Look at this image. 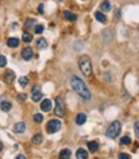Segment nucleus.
<instances>
[{"label": "nucleus", "instance_id": "393cba45", "mask_svg": "<svg viewBox=\"0 0 139 159\" xmlns=\"http://www.w3.org/2000/svg\"><path fill=\"white\" fill-rule=\"evenodd\" d=\"M33 120H35V122H37V123H41L44 121V116L41 113H36L33 116Z\"/></svg>", "mask_w": 139, "mask_h": 159}, {"label": "nucleus", "instance_id": "412c9836", "mask_svg": "<svg viewBox=\"0 0 139 159\" xmlns=\"http://www.w3.org/2000/svg\"><path fill=\"white\" fill-rule=\"evenodd\" d=\"M95 17H96L97 21L101 22V23H105V22H106V17L102 14L101 12H96V13H95Z\"/></svg>", "mask_w": 139, "mask_h": 159}, {"label": "nucleus", "instance_id": "473e14b6", "mask_svg": "<svg viewBox=\"0 0 139 159\" xmlns=\"http://www.w3.org/2000/svg\"><path fill=\"white\" fill-rule=\"evenodd\" d=\"M15 159H26V157H24V155H22V154H19V155H18V157L15 158Z\"/></svg>", "mask_w": 139, "mask_h": 159}, {"label": "nucleus", "instance_id": "2eb2a0df", "mask_svg": "<svg viewBox=\"0 0 139 159\" xmlns=\"http://www.w3.org/2000/svg\"><path fill=\"white\" fill-rule=\"evenodd\" d=\"M70 155H72V151H70V149H63V150L60 151L59 157H60V159H69Z\"/></svg>", "mask_w": 139, "mask_h": 159}, {"label": "nucleus", "instance_id": "0eeeda50", "mask_svg": "<svg viewBox=\"0 0 139 159\" xmlns=\"http://www.w3.org/2000/svg\"><path fill=\"white\" fill-rule=\"evenodd\" d=\"M22 57H23L26 61H28V60H31L33 57V51H32L31 47H24L22 50Z\"/></svg>", "mask_w": 139, "mask_h": 159}, {"label": "nucleus", "instance_id": "f257e3e1", "mask_svg": "<svg viewBox=\"0 0 139 159\" xmlns=\"http://www.w3.org/2000/svg\"><path fill=\"white\" fill-rule=\"evenodd\" d=\"M70 85H72V88L74 89V92H75L84 102H88L91 99V92H89V89L87 88L86 83L80 78H78V76H73V78L70 79Z\"/></svg>", "mask_w": 139, "mask_h": 159}, {"label": "nucleus", "instance_id": "f03ea898", "mask_svg": "<svg viewBox=\"0 0 139 159\" xmlns=\"http://www.w3.org/2000/svg\"><path fill=\"white\" fill-rule=\"evenodd\" d=\"M78 65H79V69L83 75L89 76L92 74V62H91V59L87 55H82L79 57Z\"/></svg>", "mask_w": 139, "mask_h": 159}, {"label": "nucleus", "instance_id": "2f4dec72", "mask_svg": "<svg viewBox=\"0 0 139 159\" xmlns=\"http://www.w3.org/2000/svg\"><path fill=\"white\" fill-rule=\"evenodd\" d=\"M38 12H40V13H44V5H42V4L38 5Z\"/></svg>", "mask_w": 139, "mask_h": 159}, {"label": "nucleus", "instance_id": "a211bd4d", "mask_svg": "<svg viewBox=\"0 0 139 159\" xmlns=\"http://www.w3.org/2000/svg\"><path fill=\"white\" fill-rule=\"evenodd\" d=\"M0 108H1V111H4V112H8L12 108V103H9V102H1Z\"/></svg>", "mask_w": 139, "mask_h": 159}, {"label": "nucleus", "instance_id": "9b49d317", "mask_svg": "<svg viewBox=\"0 0 139 159\" xmlns=\"http://www.w3.org/2000/svg\"><path fill=\"white\" fill-rule=\"evenodd\" d=\"M75 157H77V159H88V153H87L84 149L79 148L75 153Z\"/></svg>", "mask_w": 139, "mask_h": 159}, {"label": "nucleus", "instance_id": "c85d7f7f", "mask_svg": "<svg viewBox=\"0 0 139 159\" xmlns=\"http://www.w3.org/2000/svg\"><path fill=\"white\" fill-rule=\"evenodd\" d=\"M134 131H135V136L139 139V122L134 123Z\"/></svg>", "mask_w": 139, "mask_h": 159}, {"label": "nucleus", "instance_id": "a878e982", "mask_svg": "<svg viewBox=\"0 0 139 159\" xmlns=\"http://www.w3.org/2000/svg\"><path fill=\"white\" fill-rule=\"evenodd\" d=\"M120 143H121L122 145H129L131 143V139L129 138V136H122L121 140H120Z\"/></svg>", "mask_w": 139, "mask_h": 159}, {"label": "nucleus", "instance_id": "cd10ccee", "mask_svg": "<svg viewBox=\"0 0 139 159\" xmlns=\"http://www.w3.org/2000/svg\"><path fill=\"white\" fill-rule=\"evenodd\" d=\"M35 32H36L37 34H41L44 32V25H36V27H35Z\"/></svg>", "mask_w": 139, "mask_h": 159}, {"label": "nucleus", "instance_id": "4be33fe9", "mask_svg": "<svg viewBox=\"0 0 139 159\" xmlns=\"http://www.w3.org/2000/svg\"><path fill=\"white\" fill-rule=\"evenodd\" d=\"M24 27L26 28H33V27H36V21H35V19H27Z\"/></svg>", "mask_w": 139, "mask_h": 159}, {"label": "nucleus", "instance_id": "423d86ee", "mask_svg": "<svg viewBox=\"0 0 139 159\" xmlns=\"http://www.w3.org/2000/svg\"><path fill=\"white\" fill-rule=\"evenodd\" d=\"M41 98H42V92H41V89L38 85H35V87L32 88V101L40 102Z\"/></svg>", "mask_w": 139, "mask_h": 159}, {"label": "nucleus", "instance_id": "f3484780", "mask_svg": "<svg viewBox=\"0 0 139 159\" xmlns=\"http://www.w3.org/2000/svg\"><path fill=\"white\" fill-rule=\"evenodd\" d=\"M64 15H65V18L68 19V21H70V22L77 21V15H75V14H73V13H72V12H69V10H66L65 13H64Z\"/></svg>", "mask_w": 139, "mask_h": 159}, {"label": "nucleus", "instance_id": "72a5a7b5", "mask_svg": "<svg viewBox=\"0 0 139 159\" xmlns=\"http://www.w3.org/2000/svg\"><path fill=\"white\" fill-rule=\"evenodd\" d=\"M1 150H3V143L0 141V151H1Z\"/></svg>", "mask_w": 139, "mask_h": 159}, {"label": "nucleus", "instance_id": "39448f33", "mask_svg": "<svg viewBox=\"0 0 139 159\" xmlns=\"http://www.w3.org/2000/svg\"><path fill=\"white\" fill-rule=\"evenodd\" d=\"M46 129H47L48 134H55L61 129V122L59 120H51V121H48L47 122Z\"/></svg>", "mask_w": 139, "mask_h": 159}, {"label": "nucleus", "instance_id": "4468645a", "mask_svg": "<svg viewBox=\"0 0 139 159\" xmlns=\"http://www.w3.org/2000/svg\"><path fill=\"white\" fill-rule=\"evenodd\" d=\"M86 121H87V116L84 113L77 114V117H75V123H77V125H83Z\"/></svg>", "mask_w": 139, "mask_h": 159}, {"label": "nucleus", "instance_id": "c756f323", "mask_svg": "<svg viewBox=\"0 0 139 159\" xmlns=\"http://www.w3.org/2000/svg\"><path fill=\"white\" fill-rule=\"evenodd\" d=\"M119 159H131V158L127 153H120V154H119Z\"/></svg>", "mask_w": 139, "mask_h": 159}, {"label": "nucleus", "instance_id": "7ed1b4c3", "mask_svg": "<svg viewBox=\"0 0 139 159\" xmlns=\"http://www.w3.org/2000/svg\"><path fill=\"white\" fill-rule=\"evenodd\" d=\"M120 131H121V123L119 122V121H114V122L110 123L107 131H106V135H107V138H110V139H115V138H118Z\"/></svg>", "mask_w": 139, "mask_h": 159}, {"label": "nucleus", "instance_id": "b1692460", "mask_svg": "<svg viewBox=\"0 0 139 159\" xmlns=\"http://www.w3.org/2000/svg\"><path fill=\"white\" fill-rule=\"evenodd\" d=\"M22 40L24 41V42H31L32 41V34H30V33H27V32H24L23 33V36H22Z\"/></svg>", "mask_w": 139, "mask_h": 159}, {"label": "nucleus", "instance_id": "1a4fd4ad", "mask_svg": "<svg viewBox=\"0 0 139 159\" xmlns=\"http://www.w3.org/2000/svg\"><path fill=\"white\" fill-rule=\"evenodd\" d=\"M51 108H53V103H51L50 99H44L41 102V110H42L44 112H48Z\"/></svg>", "mask_w": 139, "mask_h": 159}, {"label": "nucleus", "instance_id": "5701e85b", "mask_svg": "<svg viewBox=\"0 0 139 159\" xmlns=\"http://www.w3.org/2000/svg\"><path fill=\"white\" fill-rule=\"evenodd\" d=\"M19 85H21V87H27L28 85V78L27 76H22V78H19Z\"/></svg>", "mask_w": 139, "mask_h": 159}, {"label": "nucleus", "instance_id": "ddd939ff", "mask_svg": "<svg viewBox=\"0 0 139 159\" xmlns=\"http://www.w3.org/2000/svg\"><path fill=\"white\" fill-rule=\"evenodd\" d=\"M14 131L17 134H22L26 131V123L24 122H18L14 125Z\"/></svg>", "mask_w": 139, "mask_h": 159}, {"label": "nucleus", "instance_id": "dca6fc26", "mask_svg": "<svg viewBox=\"0 0 139 159\" xmlns=\"http://www.w3.org/2000/svg\"><path fill=\"white\" fill-rule=\"evenodd\" d=\"M88 149H89V151L96 153L97 150H98V143L97 141H89L88 143Z\"/></svg>", "mask_w": 139, "mask_h": 159}, {"label": "nucleus", "instance_id": "aec40b11", "mask_svg": "<svg viewBox=\"0 0 139 159\" xmlns=\"http://www.w3.org/2000/svg\"><path fill=\"white\" fill-rule=\"evenodd\" d=\"M37 47H38V49H41V50L46 49V47H47V41L45 40V38H40V40L37 41Z\"/></svg>", "mask_w": 139, "mask_h": 159}, {"label": "nucleus", "instance_id": "20e7f679", "mask_svg": "<svg viewBox=\"0 0 139 159\" xmlns=\"http://www.w3.org/2000/svg\"><path fill=\"white\" fill-rule=\"evenodd\" d=\"M55 114L57 117H64L65 114V104L60 97H56L55 99Z\"/></svg>", "mask_w": 139, "mask_h": 159}, {"label": "nucleus", "instance_id": "6e6552de", "mask_svg": "<svg viewBox=\"0 0 139 159\" xmlns=\"http://www.w3.org/2000/svg\"><path fill=\"white\" fill-rule=\"evenodd\" d=\"M14 79H15L14 71H12V70H6V73L4 75V82L6 83V84H12V83L14 82Z\"/></svg>", "mask_w": 139, "mask_h": 159}, {"label": "nucleus", "instance_id": "bb28decb", "mask_svg": "<svg viewBox=\"0 0 139 159\" xmlns=\"http://www.w3.org/2000/svg\"><path fill=\"white\" fill-rule=\"evenodd\" d=\"M5 65H6V59H5V56L0 55V68H4Z\"/></svg>", "mask_w": 139, "mask_h": 159}, {"label": "nucleus", "instance_id": "6ab92c4d", "mask_svg": "<svg viewBox=\"0 0 139 159\" xmlns=\"http://www.w3.org/2000/svg\"><path fill=\"white\" fill-rule=\"evenodd\" d=\"M32 143L36 145L41 144V143H42V135H41V134H36V135L32 138Z\"/></svg>", "mask_w": 139, "mask_h": 159}, {"label": "nucleus", "instance_id": "9d476101", "mask_svg": "<svg viewBox=\"0 0 139 159\" xmlns=\"http://www.w3.org/2000/svg\"><path fill=\"white\" fill-rule=\"evenodd\" d=\"M6 45H8V47H10V49H15V47L19 46V40L17 37H10L8 40V42H6Z\"/></svg>", "mask_w": 139, "mask_h": 159}, {"label": "nucleus", "instance_id": "7c9ffc66", "mask_svg": "<svg viewBox=\"0 0 139 159\" xmlns=\"http://www.w3.org/2000/svg\"><path fill=\"white\" fill-rule=\"evenodd\" d=\"M26 98H27V95H26L24 93H23V94H18V101H19V102H24Z\"/></svg>", "mask_w": 139, "mask_h": 159}, {"label": "nucleus", "instance_id": "f8f14e48", "mask_svg": "<svg viewBox=\"0 0 139 159\" xmlns=\"http://www.w3.org/2000/svg\"><path fill=\"white\" fill-rule=\"evenodd\" d=\"M100 9H101V12H110L111 10V3L109 0H103L100 4Z\"/></svg>", "mask_w": 139, "mask_h": 159}]
</instances>
